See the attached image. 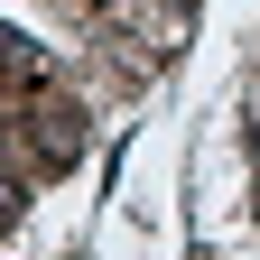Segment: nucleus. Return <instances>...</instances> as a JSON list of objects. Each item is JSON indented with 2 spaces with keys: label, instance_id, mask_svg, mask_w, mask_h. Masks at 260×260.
I'll return each mask as SVG.
<instances>
[{
  "label": "nucleus",
  "instance_id": "1",
  "mask_svg": "<svg viewBox=\"0 0 260 260\" xmlns=\"http://www.w3.org/2000/svg\"><path fill=\"white\" fill-rule=\"evenodd\" d=\"M28 149H38V168H75V158H84V112L75 103L28 112Z\"/></svg>",
  "mask_w": 260,
  "mask_h": 260
}]
</instances>
